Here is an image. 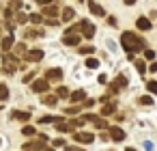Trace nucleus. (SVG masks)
Here are the masks:
<instances>
[{
  "label": "nucleus",
  "instance_id": "nucleus-15",
  "mask_svg": "<svg viewBox=\"0 0 157 151\" xmlns=\"http://www.w3.org/2000/svg\"><path fill=\"white\" fill-rule=\"evenodd\" d=\"M60 15H63V20H65V22H71V20L75 18V11H73L71 7H65V9L60 11Z\"/></svg>",
  "mask_w": 157,
  "mask_h": 151
},
{
  "label": "nucleus",
  "instance_id": "nucleus-53",
  "mask_svg": "<svg viewBox=\"0 0 157 151\" xmlns=\"http://www.w3.org/2000/svg\"><path fill=\"white\" fill-rule=\"evenodd\" d=\"M80 2H82V0H80Z\"/></svg>",
  "mask_w": 157,
  "mask_h": 151
},
{
  "label": "nucleus",
  "instance_id": "nucleus-39",
  "mask_svg": "<svg viewBox=\"0 0 157 151\" xmlns=\"http://www.w3.org/2000/svg\"><path fill=\"white\" fill-rule=\"evenodd\" d=\"M52 145L54 147H65V140L63 138H56V140H52Z\"/></svg>",
  "mask_w": 157,
  "mask_h": 151
},
{
  "label": "nucleus",
  "instance_id": "nucleus-11",
  "mask_svg": "<svg viewBox=\"0 0 157 151\" xmlns=\"http://www.w3.org/2000/svg\"><path fill=\"white\" fill-rule=\"evenodd\" d=\"M11 119H15V121H30V112H24V110H13V112H11Z\"/></svg>",
  "mask_w": 157,
  "mask_h": 151
},
{
  "label": "nucleus",
  "instance_id": "nucleus-25",
  "mask_svg": "<svg viewBox=\"0 0 157 151\" xmlns=\"http://www.w3.org/2000/svg\"><path fill=\"white\" fill-rule=\"evenodd\" d=\"M133 63H136V69H138V74H146V63H144V61H138V58H136Z\"/></svg>",
  "mask_w": 157,
  "mask_h": 151
},
{
  "label": "nucleus",
  "instance_id": "nucleus-46",
  "mask_svg": "<svg viewBox=\"0 0 157 151\" xmlns=\"http://www.w3.org/2000/svg\"><path fill=\"white\" fill-rule=\"evenodd\" d=\"M151 71H153V74H157V63H153V65H151Z\"/></svg>",
  "mask_w": 157,
  "mask_h": 151
},
{
  "label": "nucleus",
  "instance_id": "nucleus-21",
  "mask_svg": "<svg viewBox=\"0 0 157 151\" xmlns=\"http://www.w3.org/2000/svg\"><path fill=\"white\" fill-rule=\"evenodd\" d=\"M112 112H116V104H105V106L101 108V114H103V117H108V114H112Z\"/></svg>",
  "mask_w": 157,
  "mask_h": 151
},
{
  "label": "nucleus",
  "instance_id": "nucleus-27",
  "mask_svg": "<svg viewBox=\"0 0 157 151\" xmlns=\"http://www.w3.org/2000/svg\"><path fill=\"white\" fill-rule=\"evenodd\" d=\"M9 97V89H7V84H0V101H5Z\"/></svg>",
  "mask_w": 157,
  "mask_h": 151
},
{
  "label": "nucleus",
  "instance_id": "nucleus-44",
  "mask_svg": "<svg viewBox=\"0 0 157 151\" xmlns=\"http://www.w3.org/2000/svg\"><path fill=\"white\" fill-rule=\"evenodd\" d=\"M108 24L110 26H116V18H108Z\"/></svg>",
  "mask_w": 157,
  "mask_h": 151
},
{
  "label": "nucleus",
  "instance_id": "nucleus-7",
  "mask_svg": "<svg viewBox=\"0 0 157 151\" xmlns=\"http://www.w3.org/2000/svg\"><path fill=\"white\" fill-rule=\"evenodd\" d=\"M30 89H33V91H35V93H45V91H48V89H50V82H48V80H45V78H43V80H35V82H33V86H30Z\"/></svg>",
  "mask_w": 157,
  "mask_h": 151
},
{
  "label": "nucleus",
  "instance_id": "nucleus-34",
  "mask_svg": "<svg viewBox=\"0 0 157 151\" xmlns=\"http://www.w3.org/2000/svg\"><path fill=\"white\" fill-rule=\"evenodd\" d=\"M93 52H95L93 46H82V48H80V54H93Z\"/></svg>",
  "mask_w": 157,
  "mask_h": 151
},
{
  "label": "nucleus",
  "instance_id": "nucleus-17",
  "mask_svg": "<svg viewBox=\"0 0 157 151\" xmlns=\"http://www.w3.org/2000/svg\"><path fill=\"white\" fill-rule=\"evenodd\" d=\"M11 48H13V37H2V41H0V50L9 52Z\"/></svg>",
  "mask_w": 157,
  "mask_h": 151
},
{
  "label": "nucleus",
  "instance_id": "nucleus-50",
  "mask_svg": "<svg viewBox=\"0 0 157 151\" xmlns=\"http://www.w3.org/2000/svg\"><path fill=\"white\" fill-rule=\"evenodd\" d=\"M0 56H2V50H0Z\"/></svg>",
  "mask_w": 157,
  "mask_h": 151
},
{
  "label": "nucleus",
  "instance_id": "nucleus-37",
  "mask_svg": "<svg viewBox=\"0 0 157 151\" xmlns=\"http://www.w3.org/2000/svg\"><path fill=\"white\" fill-rule=\"evenodd\" d=\"M11 9H15V11L20 13V9H22V2H20V0H11Z\"/></svg>",
  "mask_w": 157,
  "mask_h": 151
},
{
  "label": "nucleus",
  "instance_id": "nucleus-12",
  "mask_svg": "<svg viewBox=\"0 0 157 151\" xmlns=\"http://www.w3.org/2000/svg\"><path fill=\"white\" fill-rule=\"evenodd\" d=\"M39 123H43V125H48V123H65V119L63 117H52V114H48V117H41L39 119Z\"/></svg>",
  "mask_w": 157,
  "mask_h": 151
},
{
  "label": "nucleus",
  "instance_id": "nucleus-29",
  "mask_svg": "<svg viewBox=\"0 0 157 151\" xmlns=\"http://www.w3.org/2000/svg\"><path fill=\"white\" fill-rule=\"evenodd\" d=\"M138 101H140L142 106H153V97H151V95H142Z\"/></svg>",
  "mask_w": 157,
  "mask_h": 151
},
{
  "label": "nucleus",
  "instance_id": "nucleus-31",
  "mask_svg": "<svg viewBox=\"0 0 157 151\" xmlns=\"http://www.w3.org/2000/svg\"><path fill=\"white\" fill-rule=\"evenodd\" d=\"M86 67H88V69H97V67H99V61H97V58H86Z\"/></svg>",
  "mask_w": 157,
  "mask_h": 151
},
{
  "label": "nucleus",
  "instance_id": "nucleus-26",
  "mask_svg": "<svg viewBox=\"0 0 157 151\" xmlns=\"http://www.w3.org/2000/svg\"><path fill=\"white\" fill-rule=\"evenodd\" d=\"M22 134H24V136H35L37 129H35L33 125H24V127H22Z\"/></svg>",
  "mask_w": 157,
  "mask_h": 151
},
{
  "label": "nucleus",
  "instance_id": "nucleus-40",
  "mask_svg": "<svg viewBox=\"0 0 157 151\" xmlns=\"http://www.w3.org/2000/svg\"><path fill=\"white\" fill-rule=\"evenodd\" d=\"M33 78H35V71H30V74H26V76H24V82H30Z\"/></svg>",
  "mask_w": 157,
  "mask_h": 151
},
{
  "label": "nucleus",
  "instance_id": "nucleus-18",
  "mask_svg": "<svg viewBox=\"0 0 157 151\" xmlns=\"http://www.w3.org/2000/svg\"><path fill=\"white\" fill-rule=\"evenodd\" d=\"M43 13H45V18H54V15H58V7L56 5H50V7L43 9Z\"/></svg>",
  "mask_w": 157,
  "mask_h": 151
},
{
  "label": "nucleus",
  "instance_id": "nucleus-16",
  "mask_svg": "<svg viewBox=\"0 0 157 151\" xmlns=\"http://www.w3.org/2000/svg\"><path fill=\"white\" fill-rule=\"evenodd\" d=\"M136 26H138L140 30H151V26H153V24H151L146 18H138V20H136Z\"/></svg>",
  "mask_w": 157,
  "mask_h": 151
},
{
  "label": "nucleus",
  "instance_id": "nucleus-9",
  "mask_svg": "<svg viewBox=\"0 0 157 151\" xmlns=\"http://www.w3.org/2000/svg\"><path fill=\"white\" fill-rule=\"evenodd\" d=\"M24 37H26V39H41V37H45V33H43L41 28H28V30L24 33Z\"/></svg>",
  "mask_w": 157,
  "mask_h": 151
},
{
  "label": "nucleus",
  "instance_id": "nucleus-42",
  "mask_svg": "<svg viewBox=\"0 0 157 151\" xmlns=\"http://www.w3.org/2000/svg\"><path fill=\"white\" fill-rule=\"evenodd\" d=\"M65 151H84L82 147H65Z\"/></svg>",
  "mask_w": 157,
  "mask_h": 151
},
{
  "label": "nucleus",
  "instance_id": "nucleus-47",
  "mask_svg": "<svg viewBox=\"0 0 157 151\" xmlns=\"http://www.w3.org/2000/svg\"><path fill=\"white\" fill-rule=\"evenodd\" d=\"M125 5H129V7H131V5H136V0H125Z\"/></svg>",
  "mask_w": 157,
  "mask_h": 151
},
{
  "label": "nucleus",
  "instance_id": "nucleus-43",
  "mask_svg": "<svg viewBox=\"0 0 157 151\" xmlns=\"http://www.w3.org/2000/svg\"><path fill=\"white\" fill-rule=\"evenodd\" d=\"M35 2H37V5H43V7H50V5H48L50 0H35Z\"/></svg>",
  "mask_w": 157,
  "mask_h": 151
},
{
  "label": "nucleus",
  "instance_id": "nucleus-51",
  "mask_svg": "<svg viewBox=\"0 0 157 151\" xmlns=\"http://www.w3.org/2000/svg\"><path fill=\"white\" fill-rule=\"evenodd\" d=\"M0 145H2V140H0Z\"/></svg>",
  "mask_w": 157,
  "mask_h": 151
},
{
  "label": "nucleus",
  "instance_id": "nucleus-41",
  "mask_svg": "<svg viewBox=\"0 0 157 151\" xmlns=\"http://www.w3.org/2000/svg\"><path fill=\"white\" fill-rule=\"evenodd\" d=\"M144 149H146V151H153V142L146 140V142H144Z\"/></svg>",
  "mask_w": 157,
  "mask_h": 151
},
{
  "label": "nucleus",
  "instance_id": "nucleus-22",
  "mask_svg": "<svg viewBox=\"0 0 157 151\" xmlns=\"http://www.w3.org/2000/svg\"><path fill=\"white\" fill-rule=\"evenodd\" d=\"M56 97L65 99V97H71V93H69V89H67V86H60V89H56Z\"/></svg>",
  "mask_w": 157,
  "mask_h": 151
},
{
  "label": "nucleus",
  "instance_id": "nucleus-13",
  "mask_svg": "<svg viewBox=\"0 0 157 151\" xmlns=\"http://www.w3.org/2000/svg\"><path fill=\"white\" fill-rule=\"evenodd\" d=\"M110 136H112V140H116V142L125 140V132H123L121 127H110Z\"/></svg>",
  "mask_w": 157,
  "mask_h": 151
},
{
  "label": "nucleus",
  "instance_id": "nucleus-49",
  "mask_svg": "<svg viewBox=\"0 0 157 151\" xmlns=\"http://www.w3.org/2000/svg\"><path fill=\"white\" fill-rule=\"evenodd\" d=\"M45 151H54V149H45Z\"/></svg>",
  "mask_w": 157,
  "mask_h": 151
},
{
  "label": "nucleus",
  "instance_id": "nucleus-45",
  "mask_svg": "<svg viewBox=\"0 0 157 151\" xmlns=\"http://www.w3.org/2000/svg\"><path fill=\"white\" fill-rule=\"evenodd\" d=\"M45 22H48L50 26H58V20H45Z\"/></svg>",
  "mask_w": 157,
  "mask_h": 151
},
{
  "label": "nucleus",
  "instance_id": "nucleus-23",
  "mask_svg": "<svg viewBox=\"0 0 157 151\" xmlns=\"http://www.w3.org/2000/svg\"><path fill=\"white\" fill-rule=\"evenodd\" d=\"M112 84H114L116 89H123V86H127V78H125V76H118V78H116Z\"/></svg>",
  "mask_w": 157,
  "mask_h": 151
},
{
  "label": "nucleus",
  "instance_id": "nucleus-3",
  "mask_svg": "<svg viewBox=\"0 0 157 151\" xmlns=\"http://www.w3.org/2000/svg\"><path fill=\"white\" fill-rule=\"evenodd\" d=\"M48 136H41V140H28L24 142V151H41V149H48Z\"/></svg>",
  "mask_w": 157,
  "mask_h": 151
},
{
  "label": "nucleus",
  "instance_id": "nucleus-38",
  "mask_svg": "<svg viewBox=\"0 0 157 151\" xmlns=\"http://www.w3.org/2000/svg\"><path fill=\"white\" fill-rule=\"evenodd\" d=\"M144 56H146V61H153L155 58V52L153 50H144Z\"/></svg>",
  "mask_w": 157,
  "mask_h": 151
},
{
  "label": "nucleus",
  "instance_id": "nucleus-20",
  "mask_svg": "<svg viewBox=\"0 0 157 151\" xmlns=\"http://www.w3.org/2000/svg\"><path fill=\"white\" fill-rule=\"evenodd\" d=\"M93 35H95V26H93L90 22H84V37H88V39H90Z\"/></svg>",
  "mask_w": 157,
  "mask_h": 151
},
{
  "label": "nucleus",
  "instance_id": "nucleus-52",
  "mask_svg": "<svg viewBox=\"0 0 157 151\" xmlns=\"http://www.w3.org/2000/svg\"><path fill=\"white\" fill-rule=\"evenodd\" d=\"M0 41H2V37H0Z\"/></svg>",
  "mask_w": 157,
  "mask_h": 151
},
{
  "label": "nucleus",
  "instance_id": "nucleus-10",
  "mask_svg": "<svg viewBox=\"0 0 157 151\" xmlns=\"http://www.w3.org/2000/svg\"><path fill=\"white\" fill-rule=\"evenodd\" d=\"M41 58H43V50H30L26 54V61H30V63H39Z\"/></svg>",
  "mask_w": 157,
  "mask_h": 151
},
{
  "label": "nucleus",
  "instance_id": "nucleus-19",
  "mask_svg": "<svg viewBox=\"0 0 157 151\" xmlns=\"http://www.w3.org/2000/svg\"><path fill=\"white\" fill-rule=\"evenodd\" d=\"M56 129H58V132H63V134H69V132H73V125L65 121V123H58V125H56Z\"/></svg>",
  "mask_w": 157,
  "mask_h": 151
},
{
  "label": "nucleus",
  "instance_id": "nucleus-24",
  "mask_svg": "<svg viewBox=\"0 0 157 151\" xmlns=\"http://www.w3.org/2000/svg\"><path fill=\"white\" fill-rule=\"evenodd\" d=\"M56 101H58L56 95H43V104H45V106H54Z\"/></svg>",
  "mask_w": 157,
  "mask_h": 151
},
{
  "label": "nucleus",
  "instance_id": "nucleus-33",
  "mask_svg": "<svg viewBox=\"0 0 157 151\" xmlns=\"http://www.w3.org/2000/svg\"><path fill=\"white\" fill-rule=\"evenodd\" d=\"M15 54H17V56H26L28 52H26V48H24V46L20 43V46H15Z\"/></svg>",
  "mask_w": 157,
  "mask_h": 151
},
{
  "label": "nucleus",
  "instance_id": "nucleus-30",
  "mask_svg": "<svg viewBox=\"0 0 157 151\" xmlns=\"http://www.w3.org/2000/svg\"><path fill=\"white\" fill-rule=\"evenodd\" d=\"M26 22H30V15H26V13H17V24H26Z\"/></svg>",
  "mask_w": 157,
  "mask_h": 151
},
{
  "label": "nucleus",
  "instance_id": "nucleus-6",
  "mask_svg": "<svg viewBox=\"0 0 157 151\" xmlns=\"http://www.w3.org/2000/svg\"><path fill=\"white\" fill-rule=\"evenodd\" d=\"M60 78H63V69H58V67L45 71V80H48V82H58Z\"/></svg>",
  "mask_w": 157,
  "mask_h": 151
},
{
  "label": "nucleus",
  "instance_id": "nucleus-32",
  "mask_svg": "<svg viewBox=\"0 0 157 151\" xmlns=\"http://www.w3.org/2000/svg\"><path fill=\"white\" fill-rule=\"evenodd\" d=\"M146 89H148V93H153V95H157V82H155V80H151V82L146 84Z\"/></svg>",
  "mask_w": 157,
  "mask_h": 151
},
{
  "label": "nucleus",
  "instance_id": "nucleus-28",
  "mask_svg": "<svg viewBox=\"0 0 157 151\" xmlns=\"http://www.w3.org/2000/svg\"><path fill=\"white\" fill-rule=\"evenodd\" d=\"M84 97H86L84 91H75V93H71V99H73V101H82Z\"/></svg>",
  "mask_w": 157,
  "mask_h": 151
},
{
  "label": "nucleus",
  "instance_id": "nucleus-5",
  "mask_svg": "<svg viewBox=\"0 0 157 151\" xmlns=\"http://www.w3.org/2000/svg\"><path fill=\"white\" fill-rule=\"evenodd\" d=\"M73 140H78L80 145H90V142L95 140V136H93L90 132H75V134H73Z\"/></svg>",
  "mask_w": 157,
  "mask_h": 151
},
{
  "label": "nucleus",
  "instance_id": "nucleus-2",
  "mask_svg": "<svg viewBox=\"0 0 157 151\" xmlns=\"http://www.w3.org/2000/svg\"><path fill=\"white\" fill-rule=\"evenodd\" d=\"M17 67H20V61L15 54H2V71L13 74V71H17Z\"/></svg>",
  "mask_w": 157,
  "mask_h": 151
},
{
  "label": "nucleus",
  "instance_id": "nucleus-36",
  "mask_svg": "<svg viewBox=\"0 0 157 151\" xmlns=\"http://www.w3.org/2000/svg\"><path fill=\"white\" fill-rule=\"evenodd\" d=\"M80 110H82V106H69L65 112H67V114H75V112H80Z\"/></svg>",
  "mask_w": 157,
  "mask_h": 151
},
{
  "label": "nucleus",
  "instance_id": "nucleus-8",
  "mask_svg": "<svg viewBox=\"0 0 157 151\" xmlns=\"http://www.w3.org/2000/svg\"><path fill=\"white\" fill-rule=\"evenodd\" d=\"M80 41H82V37H78V35H73V33H67V35L63 37V43H65V46H80Z\"/></svg>",
  "mask_w": 157,
  "mask_h": 151
},
{
  "label": "nucleus",
  "instance_id": "nucleus-1",
  "mask_svg": "<svg viewBox=\"0 0 157 151\" xmlns=\"http://www.w3.org/2000/svg\"><path fill=\"white\" fill-rule=\"evenodd\" d=\"M121 46H123V50H125L127 54H136V52H140L146 43H144L142 37H138V35H133V33H123V35H121Z\"/></svg>",
  "mask_w": 157,
  "mask_h": 151
},
{
  "label": "nucleus",
  "instance_id": "nucleus-48",
  "mask_svg": "<svg viewBox=\"0 0 157 151\" xmlns=\"http://www.w3.org/2000/svg\"><path fill=\"white\" fill-rule=\"evenodd\" d=\"M127 151H136V149H133V147H127Z\"/></svg>",
  "mask_w": 157,
  "mask_h": 151
},
{
  "label": "nucleus",
  "instance_id": "nucleus-14",
  "mask_svg": "<svg viewBox=\"0 0 157 151\" xmlns=\"http://www.w3.org/2000/svg\"><path fill=\"white\" fill-rule=\"evenodd\" d=\"M88 9H90V13H93V15H99V18H101V15H105L103 7H101V5H97V2H93V0L88 2Z\"/></svg>",
  "mask_w": 157,
  "mask_h": 151
},
{
  "label": "nucleus",
  "instance_id": "nucleus-4",
  "mask_svg": "<svg viewBox=\"0 0 157 151\" xmlns=\"http://www.w3.org/2000/svg\"><path fill=\"white\" fill-rule=\"evenodd\" d=\"M82 121H90V123H95L97 129H105V127H108V121H105L103 117H97V114H84Z\"/></svg>",
  "mask_w": 157,
  "mask_h": 151
},
{
  "label": "nucleus",
  "instance_id": "nucleus-35",
  "mask_svg": "<svg viewBox=\"0 0 157 151\" xmlns=\"http://www.w3.org/2000/svg\"><path fill=\"white\" fill-rule=\"evenodd\" d=\"M30 22H33V24H39V22H43V18H41L39 13H30Z\"/></svg>",
  "mask_w": 157,
  "mask_h": 151
}]
</instances>
